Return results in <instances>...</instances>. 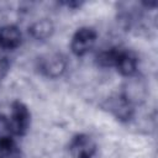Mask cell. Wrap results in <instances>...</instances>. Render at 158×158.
Instances as JSON below:
<instances>
[{
  "instance_id": "6da1fadb",
  "label": "cell",
  "mask_w": 158,
  "mask_h": 158,
  "mask_svg": "<svg viewBox=\"0 0 158 158\" xmlns=\"http://www.w3.org/2000/svg\"><path fill=\"white\" fill-rule=\"evenodd\" d=\"M67 67V62L64 57L59 53H49L43 56L38 62L40 70L47 77L56 78L60 75Z\"/></svg>"
},
{
  "instance_id": "7a4b0ae2",
  "label": "cell",
  "mask_w": 158,
  "mask_h": 158,
  "mask_svg": "<svg viewBox=\"0 0 158 158\" xmlns=\"http://www.w3.org/2000/svg\"><path fill=\"white\" fill-rule=\"evenodd\" d=\"M96 40V33L93 28L85 27L77 31V33L73 36L72 40V51L77 56H83L86 52H89Z\"/></svg>"
},
{
  "instance_id": "3957f363",
  "label": "cell",
  "mask_w": 158,
  "mask_h": 158,
  "mask_svg": "<svg viewBox=\"0 0 158 158\" xmlns=\"http://www.w3.org/2000/svg\"><path fill=\"white\" fill-rule=\"evenodd\" d=\"M10 126L12 130V133L15 135H22L26 132L28 123H30V114L25 105L21 102H15L12 105L11 117H10Z\"/></svg>"
},
{
  "instance_id": "277c9868",
  "label": "cell",
  "mask_w": 158,
  "mask_h": 158,
  "mask_svg": "<svg viewBox=\"0 0 158 158\" xmlns=\"http://www.w3.org/2000/svg\"><path fill=\"white\" fill-rule=\"evenodd\" d=\"M70 152L73 158H93L95 153V143L89 136L80 135L72 141Z\"/></svg>"
},
{
  "instance_id": "5b68a950",
  "label": "cell",
  "mask_w": 158,
  "mask_h": 158,
  "mask_svg": "<svg viewBox=\"0 0 158 158\" xmlns=\"http://www.w3.org/2000/svg\"><path fill=\"white\" fill-rule=\"evenodd\" d=\"M21 42V33L15 26H5L0 28V46L5 49L16 48Z\"/></svg>"
},
{
  "instance_id": "8992f818",
  "label": "cell",
  "mask_w": 158,
  "mask_h": 158,
  "mask_svg": "<svg viewBox=\"0 0 158 158\" xmlns=\"http://www.w3.org/2000/svg\"><path fill=\"white\" fill-rule=\"evenodd\" d=\"M115 65L117 67V69L122 74L132 75L135 73V70H136L137 60H136V57L131 52H126V51H120L118 49Z\"/></svg>"
},
{
  "instance_id": "52a82bcc",
  "label": "cell",
  "mask_w": 158,
  "mask_h": 158,
  "mask_svg": "<svg viewBox=\"0 0 158 158\" xmlns=\"http://www.w3.org/2000/svg\"><path fill=\"white\" fill-rule=\"evenodd\" d=\"M110 110L118 118H128L132 112L131 101L125 95H118L110 101Z\"/></svg>"
},
{
  "instance_id": "ba28073f",
  "label": "cell",
  "mask_w": 158,
  "mask_h": 158,
  "mask_svg": "<svg viewBox=\"0 0 158 158\" xmlns=\"http://www.w3.org/2000/svg\"><path fill=\"white\" fill-rule=\"evenodd\" d=\"M30 32H31L32 37L36 40H46L53 32V25L51 23V21L43 19V20L35 22L30 27Z\"/></svg>"
},
{
  "instance_id": "9c48e42d",
  "label": "cell",
  "mask_w": 158,
  "mask_h": 158,
  "mask_svg": "<svg viewBox=\"0 0 158 158\" xmlns=\"http://www.w3.org/2000/svg\"><path fill=\"white\" fill-rule=\"evenodd\" d=\"M0 158H19V149L12 141L0 143Z\"/></svg>"
},
{
  "instance_id": "30bf717a",
  "label": "cell",
  "mask_w": 158,
  "mask_h": 158,
  "mask_svg": "<svg viewBox=\"0 0 158 158\" xmlns=\"http://www.w3.org/2000/svg\"><path fill=\"white\" fill-rule=\"evenodd\" d=\"M12 135L14 133H12V130L10 126V121L6 117L0 116V143L11 141Z\"/></svg>"
},
{
  "instance_id": "8fae6325",
  "label": "cell",
  "mask_w": 158,
  "mask_h": 158,
  "mask_svg": "<svg viewBox=\"0 0 158 158\" xmlns=\"http://www.w3.org/2000/svg\"><path fill=\"white\" fill-rule=\"evenodd\" d=\"M7 70H9V60L6 57L0 56V81L5 78Z\"/></svg>"
}]
</instances>
